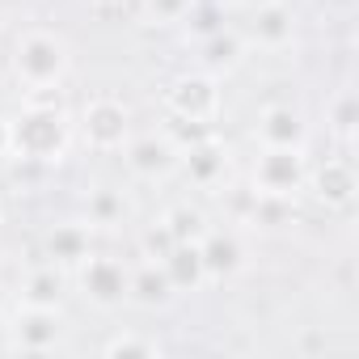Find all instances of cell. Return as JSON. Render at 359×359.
<instances>
[{"mask_svg":"<svg viewBox=\"0 0 359 359\" xmlns=\"http://www.w3.org/2000/svg\"><path fill=\"white\" fill-rule=\"evenodd\" d=\"M9 156L26 165H60L72 144V118L64 106H22L18 118H9Z\"/></svg>","mask_w":359,"mask_h":359,"instance_id":"cell-1","label":"cell"},{"mask_svg":"<svg viewBox=\"0 0 359 359\" xmlns=\"http://www.w3.org/2000/svg\"><path fill=\"white\" fill-rule=\"evenodd\" d=\"M72 68V47L60 30H26L13 47V76L22 81V89H51L64 85Z\"/></svg>","mask_w":359,"mask_h":359,"instance_id":"cell-2","label":"cell"},{"mask_svg":"<svg viewBox=\"0 0 359 359\" xmlns=\"http://www.w3.org/2000/svg\"><path fill=\"white\" fill-rule=\"evenodd\" d=\"M5 334H9V351H22V355H47V351L64 346L68 317H64V309L13 304V313H9V321H5Z\"/></svg>","mask_w":359,"mask_h":359,"instance_id":"cell-3","label":"cell"},{"mask_svg":"<svg viewBox=\"0 0 359 359\" xmlns=\"http://www.w3.org/2000/svg\"><path fill=\"white\" fill-rule=\"evenodd\" d=\"M165 114L169 118H191V123H216L224 93H220V76L212 72H182L165 85Z\"/></svg>","mask_w":359,"mask_h":359,"instance_id":"cell-4","label":"cell"},{"mask_svg":"<svg viewBox=\"0 0 359 359\" xmlns=\"http://www.w3.org/2000/svg\"><path fill=\"white\" fill-rule=\"evenodd\" d=\"M81 140L93 152H123L131 140V106L114 93H97L81 110Z\"/></svg>","mask_w":359,"mask_h":359,"instance_id":"cell-5","label":"cell"},{"mask_svg":"<svg viewBox=\"0 0 359 359\" xmlns=\"http://www.w3.org/2000/svg\"><path fill=\"white\" fill-rule=\"evenodd\" d=\"M309 177L304 148H262L254 161V195L271 199H296Z\"/></svg>","mask_w":359,"mask_h":359,"instance_id":"cell-6","label":"cell"},{"mask_svg":"<svg viewBox=\"0 0 359 359\" xmlns=\"http://www.w3.org/2000/svg\"><path fill=\"white\" fill-rule=\"evenodd\" d=\"M127 279H131V266L110 258V254H89L81 266H76V287L81 296L102 309V313H114L127 304Z\"/></svg>","mask_w":359,"mask_h":359,"instance_id":"cell-7","label":"cell"},{"mask_svg":"<svg viewBox=\"0 0 359 359\" xmlns=\"http://www.w3.org/2000/svg\"><path fill=\"white\" fill-rule=\"evenodd\" d=\"M177 161H182V148L165 131H144L123 144V165L135 182H165L177 173Z\"/></svg>","mask_w":359,"mask_h":359,"instance_id":"cell-8","label":"cell"},{"mask_svg":"<svg viewBox=\"0 0 359 359\" xmlns=\"http://www.w3.org/2000/svg\"><path fill=\"white\" fill-rule=\"evenodd\" d=\"M304 191L330 208V212H346L359 195V177H355V165L346 156H325L321 165H309V177H304Z\"/></svg>","mask_w":359,"mask_h":359,"instance_id":"cell-9","label":"cell"},{"mask_svg":"<svg viewBox=\"0 0 359 359\" xmlns=\"http://www.w3.org/2000/svg\"><path fill=\"white\" fill-rule=\"evenodd\" d=\"M229 165H233V152L220 135H208V140L182 148V161H177V169L187 173V182L199 191H216L229 177Z\"/></svg>","mask_w":359,"mask_h":359,"instance_id":"cell-10","label":"cell"},{"mask_svg":"<svg viewBox=\"0 0 359 359\" xmlns=\"http://www.w3.org/2000/svg\"><path fill=\"white\" fill-rule=\"evenodd\" d=\"M254 135H258L262 148H309V123H304V114L296 106H283V102H275V106H266L258 114Z\"/></svg>","mask_w":359,"mask_h":359,"instance_id":"cell-11","label":"cell"},{"mask_svg":"<svg viewBox=\"0 0 359 359\" xmlns=\"http://www.w3.org/2000/svg\"><path fill=\"white\" fill-rule=\"evenodd\" d=\"M199 254H203L208 283H224V279L245 271V245L233 229H208L199 241Z\"/></svg>","mask_w":359,"mask_h":359,"instance_id":"cell-12","label":"cell"},{"mask_svg":"<svg viewBox=\"0 0 359 359\" xmlns=\"http://www.w3.org/2000/svg\"><path fill=\"white\" fill-rule=\"evenodd\" d=\"M250 43L262 47V51H283V47L296 43V13H292L287 0H271V5H258L254 9Z\"/></svg>","mask_w":359,"mask_h":359,"instance_id":"cell-13","label":"cell"},{"mask_svg":"<svg viewBox=\"0 0 359 359\" xmlns=\"http://www.w3.org/2000/svg\"><path fill=\"white\" fill-rule=\"evenodd\" d=\"M43 250H47V262H55L60 271H76L93 254V229L85 220H64L47 233Z\"/></svg>","mask_w":359,"mask_h":359,"instance_id":"cell-14","label":"cell"},{"mask_svg":"<svg viewBox=\"0 0 359 359\" xmlns=\"http://www.w3.org/2000/svg\"><path fill=\"white\" fill-rule=\"evenodd\" d=\"M64 296H68V275L47 262V266H34L22 275L18 283V304H43V309H64Z\"/></svg>","mask_w":359,"mask_h":359,"instance_id":"cell-15","label":"cell"},{"mask_svg":"<svg viewBox=\"0 0 359 359\" xmlns=\"http://www.w3.org/2000/svg\"><path fill=\"white\" fill-rule=\"evenodd\" d=\"M173 296L177 292H173L161 262H140L127 279V304H135V309H165Z\"/></svg>","mask_w":359,"mask_h":359,"instance_id":"cell-16","label":"cell"},{"mask_svg":"<svg viewBox=\"0 0 359 359\" xmlns=\"http://www.w3.org/2000/svg\"><path fill=\"white\" fill-rule=\"evenodd\" d=\"M173 292L182 296V292H199L208 283V271H203V254H199V241H177L165 258H161Z\"/></svg>","mask_w":359,"mask_h":359,"instance_id":"cell-17","label":"cell"},{"mask_svg":"<svg viewBox=\"0 0 359 359\" xmlns=\"http://www.w3.org/2000/svg\"><path fill=\"white\" fill-rule=\"evenodd\" d=\"M131 220V203L118 187H93L85 195V224L89 229H123Z\"/></svg>","mask_w":359,"mask_h":359,"instance_id":"cell-18","label":"cell"},{"mask_svg":"<svg viewBox=\"0 0 359 359\" xmlns=\"http://www.w3.org/2000/svg\"><path fill=\"white\" fill-rule=\"evenodd\" d=\"M245 55V39L233 34V30H212L199 47V60H203V72L220 76V72H233Z\"/></svg>","mask_w":359,"mask_h":359,"instance_id":"cell-19","label":"cell"},{"mask_svg":"<svg viewBox=\"0 0 359 359\" xmlns=\"http://www.w3.org/2000/svg\"><path fill=\"white\" fill-rule=\"evenodd\" d=\"M161 224L169 229L173 241H203V233L212 229V224H208V212L195 208V203H173V208L161 216Z\"/></svg>","mask_w":359,"mask_h":359,"instance_id":"cell-20","label":"cell"},{"mask_svg":"<svg viewBox=\"0 0 359 359\" xmlns=\"http://www.w3.org/2000/svg\"><path fill=\"white\" fill-rule=\"evenodd\" d=\"M325 123H330V135H334V140L351 144L355 131H359V97H355L351 89L334 93V102H330V110H325Z\"/></svg>","mask_w":359,"mask_h":359,"instance_id":"cell-21","label":"cell"},{"mask_svg":"<svg viewBox=\"0 0 359 359\" xmlns=\"http://www.w3.org/2000/svg\"><path fill=\"white\" fill-rule=\"evenodd\" d=\"M102 355L106 359H156V355H165V346L156 342V338H148V334H114V338H106L102 342Z\"/></svg>","mask_w":359,"mask_h":359,"instance_id":"cell-22","label":"cell"},{"mask_svg":"<svg viewBox=\"0 0 359 359\" xmlns=\"http://www.w3.org/2000/svg\"><path fill=\"white\" fill-rule=\"evenodd\" d=\"M199 0H144L140 9V22H152V26H182L191 13H195Z\"/></svg>","mask_w":359,"mask_h":359,"instance_id":"cell-23","label":"cell"},{"mask_svg":"<svg viewBox=\"0 0 359 359\" xmlns=\"http://www.w3.org/2000/svg\"><path fill=\"white\" fill-rule=\"evenodd\" d=\"M245 220H250V224H258V229H283V224L292 220V199H271V195H254V203H250Z\"/></svg>","mask_w":359,"mask_h":359,"instance_id":"cell-24","label":"cell"},{"mask_svg":"<svg viewBox=\"0 0 359 359\" xmlns=\"http://www.w3.org/2000/svg\"><path fill=\"white\" fill-rule=\"evenodd\" d=\"M140 9H144V0H89V13L106 26H131L140 22Z\"/></svg>","mask_w":359,"mask_h":359,"instance_id":"cell-25","label":"cell"},{"mask_svg":"<svg viewBox=\"0 0 359 359\" xmlns=\"http://www.w3.org/2000/svg\"><path fill=\"white\" fill-rule=\"evenodd\" d=\"M173 245H177V241L169 237V229H165L161 220H156V224H148V229L140 233V254H144V262H161Z\"/></svg>","mask_w":359,"mask_h":359,"instance_id":"cell-26","label":"cell"},{"mask_svg":"<svg viewBox=\"0 0 359 359\" xmlns=\"http://www.w3.org/2000/svg\"><path fill=\"white\" fill-rule=\"evenodd\" d=\"M26 106H64V89L51 85V89H26Z\"/></svg>","mask_w":359,"mask_h":359,"instance_id":"cell-27","label":"cell"},{"mask_svg":"<svg viewBox=\"0 0 359 359\" xmlns=\"http://www.w3.org/2000/svg\"><path fill=\"white\" fill-rule=\"evenodd\" d=\"M9 313H13V296H9V287H5V283H0V330H5Z\"/></svg>","mask_w":359,"mask_h":359,"instance_id":"cell-28","label":"cell"},{"mask_svg":"<svg viewBox=\"0 0 359 359\" xmlns=\"http://www.w3.org/2000/svg\"><path fill=\"white\" fill-rule=\"evenodd\" d=\"M9 144H13V135H9V118H0V156H9Z\"/></svg>","mask_w":359,"mask_h":359,"instance_id":"cell-29","label":"cell"},{"mask_svg":"<svg viewBox=\"0 0 359 359\" xmlns=\"http://www.w3.org/2000/svg\"><path fill=\"white\" fill-rule=\"evenodd\" d=\"M208 5H216V9H233V5H241V0H208Z\"/></svg>","mask_w":359,"mask_h":359,"instance_id":"cell-30","label":"cell"},{"mask_svg":"<svg viewBox=\"0 0 359 359\" xmlns=\"http://www.w3.org/2000/svg\"><path fill=\"white\" fill-rule=\"evenodd\" d=\"M241 5H250V9H258V5H271V0H241Z\"/></svg>","mask_w":359,"mask_h":359,"instance_id":"cell-31","label":"cell"},{"mask_svg":"<svg viewBox=\"0 0 359 359\" xmlns=\"http://www.w3.org/2000/svg\"><path fill=\"white\" fill-rule=\"evenodd\" d=\"M0 224H5V203H0Z\"/></svg>","mask_w":359,"mask_h":359,"instance_id":"cell-32","label":"cell"}]
</instances>
